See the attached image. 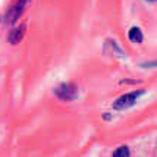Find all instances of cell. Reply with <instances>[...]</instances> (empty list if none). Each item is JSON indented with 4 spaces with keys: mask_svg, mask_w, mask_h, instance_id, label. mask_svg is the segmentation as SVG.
I'll list each match as a JSON object with an SVG mask.
<instances>
[{
    "mask_svg": "<svg viewBox=\"0 0 157 157\" xmlns=\"http://www.w3.org/2000/svg\"><path fill=\"white\" fill-rule=\"evenodd\" d=\"M128 37H129V40L134 41V43H141V41H143V33H141V29L137 27L131 28Z\"/></svg>",
    "mask_w": 157,
    "mask_h": 157,
    "instance_id": "5",
    "label": "cell"
},
{
    "mask_svg": "<svg viewBox=\"0 0 157 157\" xmlns=\"http://www.w3.org/2000/svg\"><path fill=\"white\" fill-rule=\"evenodd\" d=\"M55 94L59 100H65V101H71L75 100L78 96V88L75 84L72 82H66V84H60L59 87H56Z\"/></svg>",
    "mask_w": 157,
    "mask_h": 157,
    "instance_id": "1",
    "label": "cell"
},
{
    "mask_svg": "<svg viewBox=\"0 0 157 157\" xmlns=\"http://www.w3.org/2000/svg\"><path fill=\"white\" fill-rule=\"evenodd\" d=\"M147 2H154V0H147Z\"/></svg>",
    "mask_w": 157,
    "mask_h": 157,
    "instance_id": "7",
    "label": "cell"
},
{
    "mask_svg": "<svg viewBox=\"0 0 157 157\" xmlns=\"http://www.w3.org/2000/svg\"><path fill=\"white\" fill-rule=\"evenodd\" d=\"M144 91H132V93H128V94H125V96L119 97L116 100V103L113 104V109L115 110H123V109H128L131 106H134L135 101H137V98L140 96H143Z\"/></svg>",
    "mask_w": 157,
    "mask_h": 157,
    "instance_id": "2",
    "label": "cell"
},
{
    "mask_svg": "<svg viewBox=\"0 0 157 157\" xmlns=\"http://www.w3.org/2000/svg\"><path fill=\"white\" fill-rule=\"evenodd\" d=\"M25 33V27L24 25H21L19 28H15L12 29V33L9 34V41L12 43V44H16V43H19L21 38H22V35Z\"/></svg>",
    "mask_w": 157,
    "mask_h": 157,
    "instance_id": "4",
    "label": "cell"
},
{
    "mask_svg": "<svg viewBox=\"0 0 157 157\" xmlns=\"http://www.w3.org/2000/svg\"><path fill=\"white\" fill-rule=\"evenodd\" d=\"M113 156H115V157H119V156L128 157V156H129V150H128V147H125V145H123V147H121L119 150H116L115 153H113Z\"/></svg>",
    "mask_w": 157,
    "mask_h": 157,
    "instance_id": "6",
    "label": "cell"
},
{
    "mask_svg": "<svg viewBox=\"0 0 157 157\" xmlns=\"http://www.w3.org/2000/svg\"><path fill=\"white\" fill-rule=\"evenodd\" d=\"M28 3H29V0H18L13 6H12V9L9 10V13H7V18H9L7 22H9V24H13L15 21L22 15V12L25 10V7H27Z\"/></svg>",
    "mask_w": 157,
    "mask_h": 157,
    "instance_id": "3",
    "label": "cell"
}]
</instances>
